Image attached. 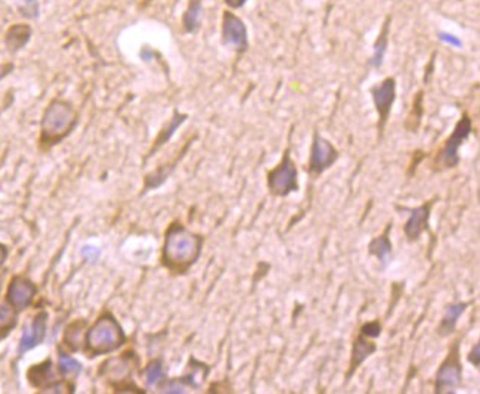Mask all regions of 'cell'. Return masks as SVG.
<instances>
[{"instance_id":"cell-1","label":"cell","mask_w":480,"mask_h":394,"mask_svg":"<svg viewBox=\"0 0 480 394\" xmlns=\"http://www.w3.org/2000/svg\"><path fill=\"white\" fill-rule=\"evenodd\" d=\"M201 246V237L192 233L180 223H172L166 232L163 263L172 272L184 273L198 260Z\"/></svg>"},{"instance_id":"cell-2","label":"cell","mask_w":480,"mask_h":394,"mask_svg":"<svg viewBox=\"0 0 480 394\" xmlns=\"http://www.w3.org/2000/svg\"><path fill=\"white\" fill-rule=\"evenodd\" d=\"M473 132V120L467 112H463L461 119L457 121L451 136L445 141L443 146L436 154L432 168L434 172H442V170H451L458 167L461 161V157L458 154L460 148L464 142L470 137Z\"/></svg>"},{"instance_id":"cell-3","label":"cell","mask_w":480,"mask_h":394,"mask_svg":"<svg viewBox=\"0 0 480 394\" xmlns=\"http://www.w3.org/2000/svg\"><path fill=\"white\" fill-rule=\"evenodd\" d=\"M77 121V112L66 101H53L41 120V133L48 142H58L67 136Z\"/></svg>"},{"instance_id":"cell-4","label":"cell","mask_w":480,"mask_h":394,"mask_svg":"<svg viewBox=\"0 0 480 394\" xmlns=\"http://www.w3.org/2000/svg\"><path fill=\"white\" fill-rule=\"evenodd\" d=\"M124 334L113 317L102 316L98 319L88 334V346L92 353H110L124 343Z\"/></svg>"},{"instance_id":"cell-5","label":"cell","mask_w":480,"mask_h":394,"mask_svg":"<svg viewBox=\"0 0 480 394\" xmlns=\"http://www.w3.org/2000/svg\"><path fill=\"white\" fill-rule=\"evenodd\" d=\"M460 339H455L450 347L446 357L436 372L434 380V393H455L463 384V364Z\"/></svg>"},{"instance_id":"cell-6","label":"cell","mask_w":480,"mask_h":394,"mask_svg":"<svg viewBox=\"0 0 480 394\" xmlns=\"http://www.w3.org/2000/svg\"><path fill=\"white\" fill-rule=\"evenodd\" d=\"M268 188L275 197H288L298 190V170L291 158V149L287 148L280 164L268 173Z\"/></svg>"},{"instance_id":"cell-7","label":"cell","mask_w":480,"mask_h":394,"mask_svg":"<svg viewBox=\"0 0 480 394\" xmlns=\"http://www.w3.org/2000/svg\"><path fill=\"white\" fill-rule=\"evenodd\" d=\"M338 157V149L328 139H325L324 136L315 132L311 146V155H309V163L306 167L309 176L314 179L319 177L336 164Z\"/></svg>"},{"instance_id":"cell-8","label":"cell","mask_w":480,"mask_h":394,"mask_svg":"<svg viewBox=\"0 0 480 394\" xmlns=\"http://www.w3.org/2000/svg\"><path fill=\"white\" fill-rule=\"evenodd\" d=\"M369 93L372 97V101H374L376 111L378 114L377 129L381 137L384 133V129H386V124L389 121L393 104L394 101H396V79L386 77L381 83L372 86L369 89Z\"/></svg>"},{"instance_id":"cell-9","label":"cell","mask_w":480,"mask_h":394,"mask_svg":"<svg viewBox=\"0 0 480 394\" xmlns=\"http://www.w3.org/2000/svg\"><path fill=\"white\" fill-rule=\"evenodd\" d=\"M222 43L231 46L237 53H244L249 49L247 27L231 10H223L222 15Z\"/></svg>"},{"instance_id":"cell-10","label":"cell","mask_w":480,"mask_h":394,"mask_svg":"<svg viewBox=\"0 0 480 394\" xmlns=\"http://www.w3.org/2000/svg\"><path fill=\"white\" fill-rule=\"evenodd\" d=\"M434 199H429L425 201L424 204L415 207V208H405L407 211H410V217L407 220V223L403 225V232L405 237L408 238V241L411 242H417L423 233L429 229V221H430V216H432V208L434 204Z\"/></svg>"},{"instance_id":"cell-11","label":"cell","mask_w":480,"mask_h":394,"mask_svg":"<svg viewBox=\"0 0 480 394\" xmlns=\"http://www.w3.org/2000/svg\"><path fill=\"white\" fill-rule=\"evenodd\" d=\"M377 351V344L371 342V338L362 335L361 333L358 337L354 339V344H352V355H350V362H349V369L346 372V380H350L355 375V372L359 369V366L364 364V362L372 356Z\"/></svg>"},{"instance_id":"cell-12","label":"cell","mask_w":480,"mask_h":394,"mask_svg":"<svg viewBox=\"0 0 480 394\" xmlns=\"http://www.w3.org/2000/svg\"><path fill=\"white\" fill-rule=\"evenodd\" d=\"M36 294V286L26 278H15L12 279L8 290V300L17 308H26Z\"/></svg>"},{"instance_id":"cell-13","label":"cell","mask_w":480,"mask_h":394,"mask_svg":"<svg viewBox=\"0 0 480 394\" xmlns=\"http://www.w3.org/2000/svg\"><path fill=\"white\" fill-rule=\"evenodd\" d=\"M393 228V223H387L386 229L383 230L381 235L371 239L368 244V253L372 257H376L383 268H387L393 259V244L390 241V230Z\"/></svg>"},{"instance_id":"cell-14","label":"cell","mask_w":480,"mask_h":394,"mask_svg":"<svg viewBox=\"0 0 480 394\" xmlns=\"http://www.w3.org/2000/svg\"><path fill=\"white\" fill-rule=\"evenodd\" d=\"M46 333V313H40L35 317V321L31 325H28L24 329V334L21 337L19 342V351L24 353V351L36 347L39 343H41V339L45 338Z\"/></svg>"},{"instance_id":"cell-15","label":"cell","mask_w":480,"mask_h":394,"mask_svg":"<svg viewBox=\"0 0 480 394\" xmlns=\"http://www.w3.org/2000/svg\"><path fill=\"white\" fill-rule=\"evenodd\" d=\"M468 306H470V303H465V302L448 304L445 308V315L442 317V321L439 326H437V334H439L441 337H450L451 334H454L458 319L463 316V313L467 311Z\"/></svg>"},{"instance_id":"cell-16","label":"cell","mask_w":480,"mask_h":394,"mask_svg":"<svg viewBox=\"0 0 480 394\" xmlns=\"http://www.w3.org/2000/svg\"><path fill=\"white\" fill-rule=\"evenodd\" d=\"M390 26H392V17L387 15L386 18H384V23L381 26L378 37L374 41V48H372V57L369 59V66L376 70L381 68L383 62H384V57H386V52L389 48Z\"/></svg>"},{"instance_id":"cell-17","label":"cell","mask_w":480,"mask_h":394,"mask_svg":"<svg viewBox=\"0 0 480 394\" xmlns=\"http://www.w3.org/2000/svg\"><path fill=\"white\" fill-rule=\"evenodd\" d=\"M133 362L131 356H119L106 360L101 368V374L113 381H122L131 375Z\"/></svg>"},{"instance_id":"cell-18","label":"cell","mask_w":480,"mask_h":394,"mask_svg":"<svg viewBox=\"0 0 480 394\" xmlns=\"http://www.w3.org/2000/svg\"><path fill=\"white\" fill-rule=\"evenodd\" d=\"M186 119H188V115H186V114H180V112H177V111L175 112V115L172 117V120H170V121L167 123V126H166L164 129H163L162 132H160V135L157 136L155 144H154V146H153L151 151H149V157H151V155L157 151V149H160L163 145H166L170 139H172V136L175 135V132L179 129L180 126H182V124L186 121Z\"/></svg>"},{"instance_id":"cell-19","label":"cell","mask_w":480,"mask_h":394,"mask_svg":"<svg viewBox=\"0 0 480 394\" xmlns=\"http://www.w3.org/2000/svg\"><path fill=\"white\" fill-rule=\"evenodd\" d=\"M202 10V0H189L188 8L182 15V27L185 33H197L200 28V17Z\"/></svg>"},{"instance_id":"cell-20","label":"cell","mask_w":480,"mask_h":394,"mask_svg":"<svg viewBox=\"0 0 480 394\" xmlns=\"http://www.w3.org/2000/svg\"><path fill=\"white\" fill-rule=\"evenodd\" d=\"M424 115V92L419 90L412 99L411 110L407 115V121H405V127L408 132H417L421 124Z\"/></svg>"},{"instance_id":"cell-21","label":"cell","mask_w":480,"mask_h":394,"mask_svg":"<svg viewBox=\"0 0 480 394\" xmlns=\"http://www.w3.org/2000/svg\"><path fill=\"white\" fill-rule=\"evenodd\" d=\"M30 36H31V28L28 26L26 24L12 26L6 33V46L10 50H18L21 48H24Z\"/></svg>"},{"instance_id":"cell-22","label":"cell","mask_w":480,"mask_h":394,"mask_svg":"<svg viewBox=\"0 0 480 394\" xmlns=\"http://www.w3.org/2000/svg\"><path fill=\"white\" fill-rule=\"evenodd\" d=\"M28 377H30V381L33 382L35 386L45 384V382H48L49 380L53 378L50 362H46V364H44V365H37L33 369H30Z\"/></svg>"},{"instance_id":"cell-23","label":"cell","mask_w":480,"mask_h":394,"mask_svg":"<svg viewBox=\"0 0 480 394\" xmlns=\"http://www.w3.org/2000/svg\"><path fill=\"white\" fill-rule=\"evenodd\" d=\"M83 331H84V324L83 322H74L67 328L66 333V343L73 348L79 350L83 343Z\"/></svg>"},{"instance_id":"cell-24","label":"cell","mask_w":480,"mask_h":394,"mask_svg":"<svg viewBox=\"0 0 480 394\" xmlns=\"http://www.w3.org/2000/svg\"><path fill=\"white\" fill-rule=\"evenodd\" d=\"M163 378V365L160 360H154L145 369V381L148 386H155Z\"/></svg>"},{"instance_id":"cell-25","label":"cell","mask_w":480,"mask_h":394,"mask_svg":"<svg viewBox=\"0 0 480 394\" xmlns=\"http://www.w3.org/2000/svg\"><path fill=\"white\" fill-rule=\"evenodd\" d=\"M59 369L64 375H77L81 371V365L76 359H73L67 355L59 356Z\"/></svg>"},{"instance_id":"cell-26","label":"cell","mask_w":480,"mask_h":394,"mask_svg":"<svg viewBox=\"0 0 480 394\" xmlns=\"http://www.w3.org/2000/svg\"><path fill=\"white\" fill-rule=\"evenodd\" d=\"M15 322V313L12 308L8 307L6 304L0 303V329H6L12 326Z\"/></svg>"},{"instance_id":"cell-27","label":"cell","mask_w":480,"mask_h":394,"mask_svg":"<svg viewBox=\"0 0 480 394\" xmlns=\"http://www.w3.org/2000/svg\"><path fill=\"white\" fill-rule=\"evenodd\" d=\"M381 331H383V326L378 321H371V322H367L361 326L359 329V333L362 335H365L368 338H378L381 335Z\"/></svg>"},{"instance_id":"cell-28","label":"cell","mask_w":480,"mask_h":394,"mask_svg":"<svg viewBox=\"0 0 480 394\" xmlns=\"http://www.w3.org/2000/svg\"><path fill=\"white\" fill-rule=\"evenodd\" d=\"M185 381L184 378L179 380H173V381H167L162 386V391L163 393H184L185 391Z\"/></svg>"},{"instance_id":"cell-29","label":"cell","mask_w":480,"mask_h":394,"mask_svg":"<svg viewBox=\"0 0 480 394\" xmlns=\"http://www.w3.org/2000/svg\"><path fill=\"white\" fill-rule=\"evenodd\" d=\"M412 161L410 164V170H408V176H412V173H415V170H417L419 164L425 158V154L423 151H415L412 152Z\"/></svg>"},{"instance_id":"cell-30","label":"cell","mask_w":480,"mask_h":394,"mask_svg":"<svg viewBox=\"0 0 480 394\" xmlns=\"http://www.w3.org/2000/svg\"><path fill=\"white\" fill-rule=\"evenodd\" d=\"M468 362H470L476 369H479L480 366V344L479 343H476L473 348L470 350V353H468Z\"/></svg>"},{"instance_id":"cell-31","label":"cell","mask_w":480,"mask_h":394,"mask_svg":"<svg viewBox=\"0 0 480 394\" xmlns=\"http://www.w3.org/2000/svg\"><path fill=\"white\" fill-rule=\"evenodd\" d=\"M439 39L443 40V41H448V43H451L454 46H461V40H458L455 39L452 35H443V33H439Z\"/></svg>"},{"instance_id":"cell-32","label":"cell","mask_w":480,"mask_h":394,"mask_svg":"<svg viewBox=\"0 0 480 394\" xmlns=\"http://www.w3.org/2000/svg\"><path fill=\"white\" fill-rule=\"evenodd\" d=\"M225 2V5L229 8V9H240L242 8L245 3L249 2V0H223Z\"/></svg>"},{"instance_id":"cell-33","label":"cell","mask_w":480,"mask_h":394,"mask_svg":"<svg viewBox=\"0 0 480 394\" xmlns=\"http://www.w3.org/2000/svg\"><path fill=\"white\" fill-rule=\"evenodd\" d=\"M83 254L86 255V257H90V260H92V259H95V257H96V254H98V250L90 248V247H86V248L83 250Z\"/></svg>"},{"instance_id":"cell-34","label":"cell","mask_w":480,"mask_h":394,"mask_svg":"<svg viewBox=\"0 0 480 394\" xmlns=\"http://www.w3.org/2000/svg\"><path fill=\"white\" fill-rule=\"evenodd\" d=\"M433 66H434V59L432 58L430 59V63H429V67H428V76H424V83H428L432 77V74H433Z\"/></svg>"},{"instance_id":"cell-35","label":"cell","mask_w":480,"mask_h":394,"mask_svg":"<svg viewBox=\"0 0 480 394\" xmlns=\"http://www.w3.org/2000/svg\"><path fill=\"white\" fill-rule=\"evenodd\" d=\"M6 248L2 246V244H0V266H2L3 264V262H5V259H6Z\"/></svg>"},{"instance_id":"cell-36","label":"cell","mask_w":480,"mask_h":394,"mask_svg":"<svg viewBox=\"0 0 480 394\" xmlns=\"http://www.w3.org/2000/svg\"><path fill=\"white\" fill-rule=\"evenodd\" d=\"M9 68H10V66H0V79H2L3 76H6Z\"/></svg>"},{"instance_id":"cell-37","label":"cell","mask_w":480,"mask_h":394,"mask_svg":"<svg viewBox=\"0 0 480 394\" xmlns=\"http://www.w3.org/2000/svg\"><path fill=\"white\" fill-rule=\"evenodd\" d=\"M27 2H28V3H31V2H35V0H27Z\"/></svg>"}]
</instances>
